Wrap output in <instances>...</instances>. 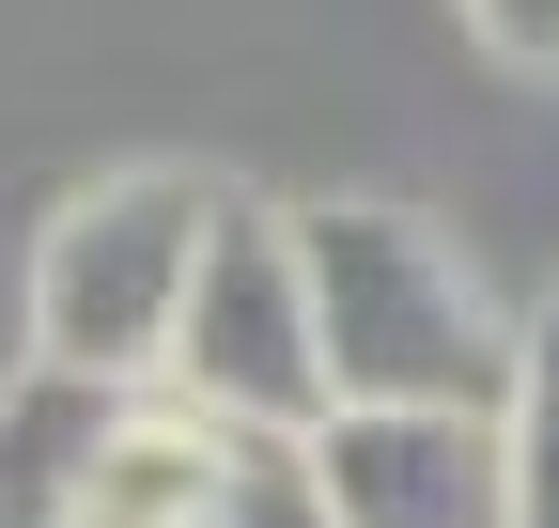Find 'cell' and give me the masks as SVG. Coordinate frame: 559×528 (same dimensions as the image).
Masks as SVG:
<instances>
[{
    "label": "cell",
    "instance_id": "cell-2",
    "mask_svg": "<svg viewBox=\"0 0 559 528\" xmlns=\"http://www.w3.org/2000/svg\"><path fill=\"white\" fill-rule=\"evenodd\" d=\"M218 203L234 187L202 171H109L47 218L32 249V373H79V388H171V343H187V280L218 249Z\"/></svg>",
    "mask_w": 559,
    "mask_h": 528
},
{
    "label": "cell",
    "instance_id": "cell-3",
    "mask_svg": "<svg viewBox=\"0 0 559 528\" xmlns=\"http://www.w3.org/2000/svg\"><path fill=\"white\" fill-rule=\"evenodd\" d=\"M171 405L218 435H326V343H311V264L296 218L218 203V249L187 280V343H171Z\"/></svg>",
    "mask_w": 559,
    "mask_h": 528
},
{
    "label": "cell",
    "instance_id": "cell-5",
    "mask_svg": "<svg viewBox=\"0 0 559 528\" xmlns=\"http://www.w3.org/2000/svg\"><path fill=\"white\" fill-rule=\"evenodd\" d=\"M124 435V388H79V373H16L0 388V528H79L94 513V467Z\"/></svg>",
    "mask_w": 559,
    "mask_h": 528
},
{
    "label": "cell",
    "instance_id": "cell-10",
    "mask_svg": "<svg viewBox=\"0 0 559 528\" xmlns=\"http://www.w3.org/2000/svg\"><path fill=\"white\" fill-rule=\"evenodd\" d=\"M544 343H559V326H544Z\"/></svg>",
    "mask_w": 559,
    "mask_h": 528
},
{
    "label": "cell",
    "instance_id": "cell-8",
    "mask_svg": "<svg viewBox=\"0 0 559 528\" xmlns=\"http://www.w3.org/2000/svg\"><path fill=\"white\" fill-rule=\"evenodd\" d=\"M513 528H559V343H528L513 388Z\"/></svg>",
    "mask_w": 559,
    "mask_h": 528
},
{
    "label": "cell",
    "instance_id": "cell-7",
    "mask_svg": "<svg viewBox=\"0 0 559 528\" xmlns=\"http://www.w3.org/2000/svg\"><path fill=\"white\" fill-rule=\"evenodd\" d=\"M202 528H326V482H311V435H249L234 451V482Z\"/></svg>",
    "mask_w": 559,
    "mask_h": 528
},
{
    "label": "cell",
    "instance_id": "cell-9",
    "mask_svg": "<svg viewBox=\"0 0 559 528\" xmlns=\"http://www.w3.org/2000/svg\"><path fill=\"white\" fill-rule=\"evenodd\" d=\"M466 16H481V47H498V62L559 79V0H466Z\"/></svg>",
    "mask_w": 559,
    "mask_h": 528
},
{
    "label": "cell",
    "instance_id": "cell-6",
    "mask_svg": "<svg viewBox=\"0 0 559 528\" xmlns=\"http://www.w3.org/2000/svg\"><path fill=\"white\" fill-rule=\"evenodd\" d=\"M234 451H249V435L187 420L171 388H140L124 435H109V467H94V513H79V528H202V513H218V482H234Z\"/></svg>",
    "mask_w": 559,
    "mask_h": 528
},
{
    "label": "cell",
    "instance_id": "cell-1",
    "mask_svg": "<svg viewBox=\"0 0 559 528\" xmlns=\"http://www.w3.org/2000/svg\"><path fill=\"white\" fill-rule=\"evenodd\" d=\"M296 264H311V343H326V420L342 405H451V420H513L528 388V343L498 296L466 280V249L436 218L373 203V187H342V203H296Z\"/></svg>",
    "mask_w": 559,
    "mask_h": 528
},
{
    "label": "cell",
    "instance_id": "cell-4",
    "mask_svg": "<svg viewBox=\"0 0 559 528\" xmlns=\"http://www.w3.org/2000/svg\"><path fill=\"white\" fill-rule=\"evenodd\" d=\"M326 528H513V420L451 405H342L311 435Z\"/></svg>",
    "mask_w": 559,
    "mask_h": 528
}]
</instances>
